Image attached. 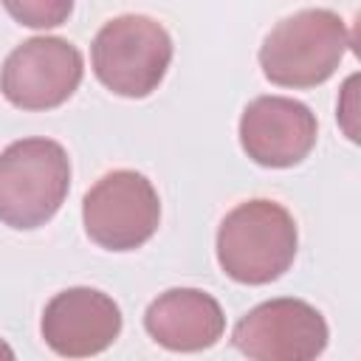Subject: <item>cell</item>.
<instances>
[{"label":"cell","mask_w":361,"mask_h":361,"mask_svg":"<svg viewBox=\"0 0 361 361\" xmlns=\"http://www.w3.org/2000/svg\"><path fill=\"white\" fill-rule=\"evenodd\" d=\"M293 214L274 200H245L234 206L217 228V262L243 285L279 279L296 257Z\"/></svg>","instance_id":"cell-1"},{"label":"cell","mask_w":361,"mask_h":361,"mask_svg":"<svg viewBox=\"0 0 361 361\" xmlns=\"http://www.w3.org/2000/svg\"><path fill=\"white\" fill-rule=\"evenodd\" d=\"M350 34L330 8H302L279 20L259 48L268 82L279 87H313L333 76L344 59Z\"/></svg>","instance_id":"cell-2"},{"label":"cell","mask_w":361,"mask_h":361,"mask_svg":"<svg viewBox=\"0 0 361 361\" xmlns=\"http://www.w3.org/2000/svg\"><path fill=\"white\" fill-rule=\"evenodd\" d=\"M71 186V161L51 138H23L0 152V220L37 228L51 220Z\"/></svg>","instance_id":"cell-3"},{"label":"cell","mask_w":361,"mask_h":361,"mask_svg":"<svg viewBox=\"0 0 361 361\" xmlns=\"http://www.w3.org/2000/svg\"><path fill=\"white\" fill-rule=\"evenodd\" d=\"M96 79L127 99L149 96L172 59L169 31L147 14H121L107 20L93 37Z\"/></svg>","instance_id":"cell-4"},{"label":"cell","mask_w":361,"mask_h":361,"mask_svg":"<svg viewBox=\"0 0 361 361\" xmlns=\"http://www.w3.org/2000/svg\"><path fill=\"white\" fill-rule=\"evenodd\" d=\"M87 237L110 251L144 245L161 220L155 186L135 169H116L96 180L82 200Z\"/></svg>","instance_id":"cell-5"},{"label":"cell","mask_w":361,"mask_h":361,"mask_svg":"<svg viewBox=\"0 0 361 361\" xmlns=\"http://www.w3.org/2000/svg\"><path fill=\"white\" fill-rule=\"evenodd\" d=\"M327 338L324 316L313 305L288 296L251 307L231 336L248 361H316Z\"/></svg>","instance_id":"cell-6"},{"label":"cell","mask_w":361,"mask_h":361,"mask_svg":"<svg viewBox=\"0 0 361 361\" xmlns=\"http://www.w3.org/2000/svg\"><path fill=\"white\" fill-rule=\"evenodd\" d=\"M82 51L62 37H31L0 68L3 96L23 110H48L73 96L82 82Z\"/></svg>","instance_id":"cell-7"},{"label":"cell","mask_w":361,"mask_h":361,"mask_svg":"<svg viewBox=\"0 0 361 361\" xmlns=\"http://www.w3.org/2000/svg\"><path fill=\"white\" fill-rule=\"evenodd\" d=\"M316 116L307 104L288 96H257L240 118V144L262 166H293L316 144Z\"/></svg>","instance_id":"cell-8"},{"label":"cell","mask_w":361,"mask_h":361,"mask_svg":"<svg viewBox=\"0 0 361 361\" xmlns=\"http://www.w3.org/2000/svg\"><path fill=\"white\" fill-rule=\"evenodd\" d=\"M42 338L62 358L104 353L121 333L118 305L96 288H68L42 310Z\"/></svg>","instance_id":"cell-9"},{"label":"cell","mask_w":361,"mask_h":361,"mask_svg":"<svg viewBox=\"0 0 361 361\" xmlns=\"http://www.w3.org/2000/svg\"><path fill=\"white\" fill-rule=\"evenodd\" d=\"M147 333L172 353H200L220 341L226 316L214 296L197 288H172L149 302Z\"/></svg>","instance_id":"cell-10"},{"label":"cell","mask_w":361,"mask_h":361,"mask_svg":"<svg viewBox=\"0 0 361 361\" xmlns=\"http://www.w3.org/2000/svg\"><path fill=\"white\" fill-rule=\"evenodd\" d=\"M71 8H73L71 0L68 3H6V11L31 28L59 25L71 14Z\"/></svg>","instance_id":"cell-11"},{"label":"cell","mask_w":361,"mask_h":361,"mask_svg":"<svg viewBox=\"0 0 361 361\" xmlns=\"http://www.w3.org/2000/svg\"><path fill=\"white\" fill-rule=\"evenodd\" d=\"M0 361H14V350L0 338Z\"/></svg>","instance_id":"cell-12"}]
</instances>
